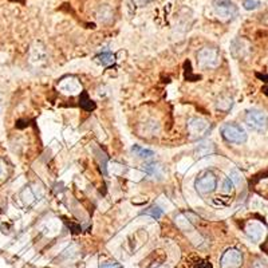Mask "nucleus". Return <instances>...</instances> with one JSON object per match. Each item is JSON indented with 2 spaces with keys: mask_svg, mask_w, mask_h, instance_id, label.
I'll list each match as a JSON object with an SVG mask.
<instances>
[{
  "mask_svg": "<svg viewBox=\"0 0 268 268\" xmlns=\"http://www.w3.org/2000/svg\"><path fill=\"white\" fill-rule=\"evenodd\" d=\"M5 173V165L3 161H0V177H3Z\"/></svg>",
  "mask_w": 268,
  "mask_h": 268,
  "instance_id": "nucleus-23",
  "label": "nucleus"
},
{
  "mask_svg": "<svg viewBox=\"0 0 268 268\" xmlns=\"http://www.w3.org/2000/svg\"><path fill=\"white\" fill-rule=\"evenodd\" d=\"M229 180L233 183V185H240L243 181L242 176H240V173L237 170H232L231 174H229Z\"/></svg>",
  "mask_w": 268,
  "mask_h": 268,
  "instance_id": "nucleus-16",
  "label": "nucleus"
},
{
  "mask_svg": "<svg viewBox=\"0 0 268 268\" xmlns=\"http://www.w3.org/2000/svg\"><path fill=\"white\" fill-rule=\"evenodd\" d=\"M132 153L136 157L141 158V160H152V158L154 157V152H153V150L138 146V145H134V146L132 147Z\"/></svg>",
  "mask_w": 268,
  "mask_h": 268,
  "instance_id": "nucleus-10",
  "label": "nucleus"
},
{
  "mask_svg": "<svg viewBox=\"0 0 268 268\" xmlns=\"http://www.w3.org/2000/svg\"><path fill=\"white\" fill-rule=\"evenodd\" d=\"M100 268H122L118 263H105L102 264Z\"/></svg>",
  "mask_w": 268,
  "mask_h": 268,
  "instance_id": "nucleus-20",
  "label": "nucleus"
},
{
  "mask_svg": "<svg viewBox=\"0 0 268 268\" xmlns=\"http://www.w3.org/2000/svg\"><path fill=\"white\" fill-rule=\"evenodd\" d=\"M142 215H146V216H152L153 219H160L161 216H163V209H160L158 206H150V208H147V209H145L144 212H142Z\"/></svg>",
  "mask_w": 268,
  "mask_h": 268,
  "instance_id": "nucleus-13",
  "label": "nucleus"
},
{
  "mask_svg": "<svg viewBox=\"0 0 268 268\" xmlns=\"http://www.w3.org/2000/svg\"><path fill=\"white\" fill-rule=\"evenodd\" d=\"M212 152H213V145H212L210 142L201 144V145H199V147H197V150H196V153H197V156H199V157L208 156V154Z\"/></svg>",
  "mask_w": 268,
  "mask_h": 268,
  "instance_id": "nucleus-12",
  "label": "nucleus"
},
{
  "mask_svg": "<svg viewBox=\"0 0 268 268\" xmlns=\"http://www.w3.org/2000/svg\"><path fill=\"white\" fill-rule=\"evenodd\" d=\"M21 197H23V201H24L26 204H31L32 201L35 200V195H34V192H32L30 188H27V189L21 193Z\"/></svg>",
  "mask_w": 268,
  "mask_h": 268,
  "instance_id": "nucleus-15",
  "label": "nucleus"
},
{
  "mask_svg": "<svg viewBox=\"0 0 268 268\" xmlns=\"http://www.w3.org/2000/svg\"><path fill=\"white\" fill-rule=\"evenodd\" d=\"M217 107H219L220 110H228L229 107H232V101L231 100L219 101V105H217Z\"/></svg>",
  "mask_w": 268,
  "mask_h": 268,
  "instance_id": "nucleus-18",
  "label": "nucleus"
},
{
  "mask_svg": "<svg viewBox=\"0 0 268 268\" xmlns=\"http://www.w3.org/2000/svg\"><path fill=\"white\" fill-rule=\"evenodd\" d=\"M252 268H268V264L267 262H256L252 266Z\"/></svg>",
  "mask_w": 268,
  "mask_h": 268,
  "instance_id": "nucleus-21",
  "label": "nucleus"
},
{
  "mask_svg": "<svg viewBox=\"0 0 268 268\" xmlns=\"http://www.w3.org/2000/svg\"><path fill=\"white\" fill-rule=\"evenodd\" d=\"M246 233H247V236L249 237L252 242L258 243L260 242L264 237V235H266V227H264L260 221H249L247 226H246Z\"/></svg>",
  "mask_w": 268,
  "mask_h": 268,
  "instance_id": "nucleus-9",
  "label": "nucleus"
},
{
  "mask_svg": "<svg viewBox=\"0 0 268 268\" xmlns=\"http://www.w3.org/2000/svg\"><path fill=\"white\" fill-rule=\"evenodd\" d=\"M233 183H232L231 180L229 179H226L224 180V184H223V190L224 192H227V193H229V192H232L233 190Z\"/></svg>",
  "mask_w": 268,
  "mask_h": 268,
  "instance_id": "nucleus-19",
  "label": "nucleus"
},
{
  "mask_svg": "<svg viewBox=\"0 0 268 268\" xmlns=\"http://www.w3.org/2000/svg\"><path fill=\"white\" fill-rule=\"evenodd\" d=\"M246 122L248 126H251L255 130L263 132L268 127V118L267 116L259 110H249L246 114Z\"/></svg>",
  "mask_w": 268,
  "mask_h": 268,
  "instance_id": "nucleus-6",
  "label": "nucleus"
},
{
  "mask_svg": "<svg viewBox=\"0 0 268 268\" xmlns=\"http://www.w3.org/2000/svg\"><path fill=\"white\" fill-rule=\"evenodd\" d=\"M243 7H244V10L253 11L260 7V1L259 0H244L243 1Z\"/></svg>",
  "mask_w": 268,
  "mask_h": 268,
  "instance_id": "nucleus-14",
  "label": "nucleus"
},
{
  "mask_svg": "<svg viewBox=\"0 0 268 268\" xmlns=\"http://www.w3.org/2000/svg\"><path fill=\"white\" fill-rule=\"evenodd\" d=\"M217 185V179L212 172H204L199 176V179L196 180L195 188L200 195H209L216 189Z\"/></svg>",
  "mask_w": 268,
  "mask_h": 268,
  "instance_id": "nucleus-4",
  "label": "nucleus"
},
{
  "mask_svg": "<svg viewBox=\"0 0 268 268\" xmlns=\"http://www.w3.org/2000/svg\"><path fill=\"white\" fill-rule=\"evenodd\" d=\"M212 8L215 15L223 21H232L237 15V7L231 0H213Z\"/></svg>",
  "mask_w": 268,
  "mask_h": 268,
  "instance_id": "nucleus-1",
  "label": "nucleus"
},
{
  "mask_svg": "<svg viewBox=\"0 0 268 268\" xmlns=\"http://www.w3.org/2000/svg\"><path fill=\"white\" fill-rule=\"evenodd\" d=\"M58 89L61 93L66 95H77L82 91V86L79 83V81L74 77H67L62 79L58 84Z\"/></svg>",
  "mask_w": 268,
  "mask_h": 268,
  "instance_id": "nucleus-8",
  "label": "nucleus"
},
{
  "mask_svg": "<svg viewBox=\"0 0 268 268\" xmlns=\"http://www.w3.org/2000/svg\"><path fill=\"white\" fill-rule=\"evenodd\" d=\"M221 134L224 140L232 144H244L247 141V132L244 130V127L236 124H226L221 127Z\"/></svg>",
  "mask_w": 268,
  "mask_h": 268,
  "instance_id": "nucleus-2",
  "label": "nucleus"
},
{
  "mask_svg": "<svg viewBox=\"0 0 268 268\" xmlns=\"http://www.w3.org/2000/svg\"><path fill=\"white\" fill-rule=\"evenodd\" d=\"M197 61H199L200 67L215 68L220 64L221 57L216 48L205 47L200 50V53L197 54Z\"/></svg>",
  "mask_w": 268,
  "mask_h": 268,
  "instance_id": "nucleus-3",
  "label": "nucleus"
},
{
  "mask_svg": "<svg viewBox=\"0 0 268 268\" xmlns=\"http://www.w3.org/2000/svg\"><path fill=\"white\" fill-rule=\"evenodd\" d=\"M97 62L102 64V66H109V64H113L116 62V57L110 51H105V53L100 54L97 57Z\"/></svg>",
  "mask_w": 268,
  "mask_h": 268,
  "instance_id": "nucleus-11",
  "label": "nucleus"
},
{
  "mask_svg": "<svg viewBox=\"0 0 268 268\" xmlns=\"http://www.w3.org/2000/svg\"><path fill=\"white\" fill-rule=\"evenodd\" d=\"M209 122L205 121L203 118H192L188 122V132H189L190 137L196 140L200 138L209 130Z\"/></svg>",
  "mask_w": 268,
  "mask_h": 268,
  "instance_id": "nucleus-7",
  "label": "nucleus"
},
{
  "mask_svg": "<svg viewBox=\"0 0 268 268\" xmlns=\"http://www.w3.org/2000/svg\"><path fill=\"white\" fill-rule=\"evenodd\" d=\"M133 3H136L137 5H146L147 3H150L152 0H132Z\"/></svg>",
  "mask_w": 268,
  "mask_h": 268,
  "instance_id": "nucleus-22",
  "label": "nucleus"
},
{
  "mask_svg": "<svg viewBox=\"0 0 268 268\" xmlns=\"http://www.w3.org/2000/svg\"><path fill=\"white\" fill-rule=\"evenodd\" d=\"M158 170H160V166L156 165V164H147L146 166H145V172L147 174H152V176H156L158 173Z\"/></svg>",
  "mask_w": 268,
  "mask_h": 268,
  "instance_id": "nucleus-17",
  "label": "nucleus"
},
{
  "mask_svg": "<svg viewBox=\"0 0 268 268\" xmlns=\"http://www.w3.org/2000/svg\"><path fill=\"white\" fill-rule=\"evenodd\" d=\"M243 263L242 252L236 248H229L221 255L220 266L221 268H239Z\"/></svg>",
  "mask_w": 268,
  "mask_h": 268,
  "instance_id": "nucleus-5",
  "label": "nucleus"
}]
</instances>
